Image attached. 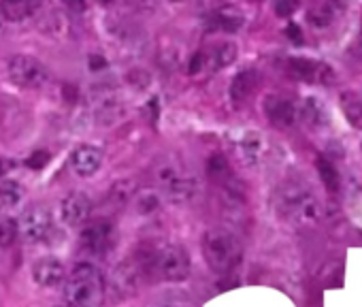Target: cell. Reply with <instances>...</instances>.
I'll return each mask as SVG.
<instances>
[{"instance_id": "1", "label": "cell", "mask_w": 362, "mask_h": 307, "mask_svg": "<svg viewBox=\"0 0 362 307\" xmlns=\"http://www.w3.org/2000/svg\"><path fill=\"white\" fill-rule=\"evenodd\" d=\"M64 301L66 307H103L107 284L98 267L90 262H79L64 279Z\"/></svg>"}, {"instance_id": "2", "label": "cell", "mask_w": 362, "mask_h": 307, "mask_svg": "<svg viewBox=\"0 0 362 307\" xmlns=\"http://www.w3.org/2000/svg\"><path fill=\"white\" fill-rule=\"evenodd\" d=\"M277 212L296 226L313 224L320 218V201L311 186L300 180H288L279 186L275 199Z\"/></svg>"}, {"instance_id": "3", "label": "cell", "mask_w": 362, "mask_h": 307, "mask_svg": "<svg viewBox=\"0 0 362 307\" xmlns=\"http://www.w3.org/2000/svg\"><path fill=\"white\" fill-rule=\"evenodd\" d=\"M203 256L214 273L228 275L241 265L243 248L233 231L224 226H216L203 235Z\"/></svg>"}, {"instance_id": "4", "label": "cell", "mask_w": 362, "mask_h": 307, "mask_svg": "<svg viewBox=\"0 0 362 307\" xmlns=\"http://www.w3.org/2000/svg\"><path fill=\"white\" fill-rule=\"evenodd\" d=\"M139 265L143 267L145 273H151L158 279H164L170 284L186 282L192 273V260L188 252L175 243L151 250L149 254L139 258Z\"/></svg>"}, {"instance_id": "5", "label": "cell", "mask_w": 362, "mask_h": 307, "mask_svg": "<svg viewBox=\"0 0 362 307\" xmlns=\"http://www.w3.org/2000/svg\"><path fill=\"white\" fill-rule=\"evenodd\" d=\"M158 180L164 195L175 203H188L199 195V180L177 163H166L158 169Z\"/></svg>"}, {"instance_id": "6", "label": "cell", "mask_w": 362, "mask_h": 307, "mask_svg": "<svg viewBox=\"0 0 362 307\" xmlns=\"http://www.w3.org/2000/svg\"><path fill=\"white\" fill-rule=\"evenodd\" d=\"M7 75L18 88H26V90L43 88L49 81L47 66L41 60H37L35 56H26V54H18V56L9 58Z\"/></svg>"}, {"instance_id": "7", "label": "cell", "mask_w": 362, "mask_h": 307, "mask_svg": "<svg viewBox=\"0 0 362 307\" xmlns=\"http://www.w3.org/2000/svg\"><path fill=\"white\" fill-rule=\"evenodd\" d=\"M79 243L88 254L103 256L115 245V228L109 220H94L81 228Z\"/></svg>"}, {"instance_id": "8", "label": "cell", "mask_w": 362, "mask_h": 307, "mask_svg": "<svg viewBox=\"0 0 362 307\" xmlns=\"http://www.w3.org/2000/svg\"><path fill=\"white\" fill-rule=\"evenodd\" d=\"M143 267L139 265V260H126L119 262L113 271L111 277V286H113V294L115 299H130L139 292L141 286V275H143Z\"/></svg>"}, {"instance_id": "9", "label": "cell", "mask_w": 362, "mask_h": 307, "mask_svg": "<svg viewBox=\"0 0 362 307\" xmlns=\"http://www.w3.org/2000/svg\"><path fill=\"white\" fill-rule=\"evenodd\" d=\"M264 115L267 120L277 126V128H290L296 124L300 109L296 107V103L284 94H269L264 98Z\"/></svg>"}, {"instance_id": "10", "label": "cell", "mask_w": 362, "mask_h": 307, "mask_svg": "<svg viewBox=\"0 0 362 307\" xmlns=\"http://www.w3.org/2000/svg\"><path fill=\"white\" fill-rule=\"evenodd\" d=\"M52 226L54 222H52L49 212L43 207H33L20 218V237H24L30 243H37V241L47 239V235L52 233Z\"/></svg>"}, {"instance_id": "11", "label": "cell", "mask_w": 362, "mask_h": 307, "mask_svg": "<svg viewBox=\"0 0 362 307\" xmlns=\"http://www.w3.org/2000/svg\"><path fill=\"white\" fill-rule=\"evenodd\" d=\"M92 216V201L83 192H71L60 203V218L69 226H86Z\"/></svg>"}, {"instance_id": "12", "label": "cell", "mask_w": 362, "mask_h": 307, "mask_svg": "<svg viewBox=\"0 0 362 307\" xmlns=\"http://www.w3.org/2000/svg\"><path fill=\"white\" fill-rule=\"evenodd\" d=\"M205 24H207L209 30L233 35V33H239L245 26V13L235 5H222V7H216L211 13H207Z\"/></svg>"}, {"instance_id": "13", "label": "cell", "mask_w": 362, "mask_h": 307, "mask_svg": "<svg viewBox=\"0 0 362 307\" xmlns=\"http://www.w3.org/2000/svg\"><path fill=\"white\" fill-rule=\"evenodd\" d=\"M103 165V149L96 145H79L71 154V167L79 178H92Z\"/></svg>"}, {"instance_id": "14", "label": "cell", "mask_w": 362, "mask_h": 307, "mask_svg": "<svg viewBox=\"0 0 362 307\" xmlns=\"http://www.w3.org/2000/svg\"><path fill=\"white\" fill-rule=\"evenodd\" d=\"M66 269L62 265V260L54 258V256H45V258H39L35 265H33V277L39 286L43 288H54V286H60L64 279H66Z\"/></svg>"}, {"instance_id": "15", "label": "cell", "mask_w": 362, "mask_h": 307, "mask_svg": "<svg viewBox=\"0 0 362 307\" xmlns=\"http://www.w3.org/2000/svg\"><path fill=\"white\" fill-rule=\"evenodd\" d=\"M288 73L300 81H326V73H330V66H324L309 58H290Z\"/></svg>"}, {"instance_id": "16", "label": "cell", "mask_w": 362, "mask_h": 307, "mask_svg": "<svg viewBox=\"0 0 362 307\" xmlns=\"http://www.w3.org/2000/svg\"><path fill=\"white\" fill-rule=\"evenodd\" d=\"M239 154H241V158L247 163V165H258L264 156H267V139L262 132H245L239 143Z\"/></svg>"}, {"instance_id": "17", "label": "cell", "mask_w": 362, "mask_h": 307, "mask_svg": "<svg viewBox=\"0 0 362 307\" xmlns=\"http://www.w3.org/2000/svg\"><path fill=\"white\" fill-rule=\"evenodd\" d=\"M205 58H207V69L211 71L226 69L237 60V45L233 41H218L205 52Z\"/></svg>"}, {"instance_id": "18", "label": "cell", "mask_w": 362, "mask_h": 307, "mask_svg": "<svg viewBox=\"0 0 362 307\" xmlns=\"http://www.w3.org/2000/svg\"><path fill=\"white\" fill-rule=\"evenodd\" d=\"M256 86H258V73L254 69H243L241 73H237L230 83L233 103H237V105L245 103L252 96V92L256 90Z\"/></svg>"}, {"instance_id": "19", "label": "cell", "mask_w": 362, "mask_h": 307, "mask_svg": "<svg viewBox=\"0 0 362 307\" xmlns=\"http://www.w3.org/2000/svg\"><path fill=\"white\" fill-rule=\"evenodd\" d=\"M341 109H343L349 126L362 130V94L356 90H345L341 94Z\"/></svg>"}, {"instance_id": "20", "label": "cell", "mask_w": 362, "mask_h": 307, "mask_svg": "<svg viewBox=\"0 0 362 307\" xmlns=\"http://www.w3.org/2000/svg\"><path fill=\"white\" fill-rule=\"evenodd\" d=\"M300 115L305 117L307 124L311 126H326L328 124V109L324 107V103L315 96H309L305 98L303 107H300Z\"/></svg>"}, {"instance_id": "21", "label": "cell", "mask_w": 362, "mask_h": 307, "mask_svg": "<svg viewBox=\"0 0 362 307\" xmlns=\"http://www.w3.org/2000/svg\"><path fill=\"white\" fill-rule=\"evenodd\" d=\"M337 18V11H334V5L332 3H317L313 5L309 11H307V22L309 26L317 28V30H324L328 28Z\"/></svg>"}, {"instance_id": "22", "label": "cell", "mask_w": 362, "mask_h": 307, "mask_svg": "<svg viewBox=\"0 0 362 307\" xmlns=\"http://www.w3.org/2000/svg\"><path fill=\"white\" fill-rule=\"evenodd\" d=\"M207 173H209V178H211L218 186H222V184L235 180L233 169H230V165H228V161H226L224 154H214V156L207 161Z\"/></svg>"}, {"instance_id": "23", "label": "cell", "mask_w": 362, "mask_h": 307, "mask_svg": "<svg viewBox=\"0 0 362 307\" xmlns=\"http://www.w3.org/2000/svg\"><path fill=\"white\" fill-rule=\"evenodd\" d=\"M39 9L37 3H0V13L9 22H22Z\"/></svg>"}, {"instance_id": "24", "label": "cell", "mask_w": 362, "mask_h": 307, "mask_svg": "<svg viewBox=\"0 0 362 307\" xmlns=\"http://www.w3.org/2000/svg\"><path fill=\"white\" fill-rule=\"evenodd\" d=\"M315 167H317V173H320V180L322 184L330 190V192H337L341 188V178H339V171L332 167V163L324 156H320L315 161Z\"/></svg>"}, {"instance_id": "25", "label": "cell", "mask_w": 362, "mask_h": 307, "mask_svg": "<svg viewBox=\"0 0 362 307\" xmlns=\"http://www.w3.org/2000/svg\"><path fill=\"white\" fill-rule=\"evenodd\" d=\"M22 199H24V190H22V186L18 182H13V180L0 182V203L7 205V207H13Z\"/></svg>"}, {"instance_id": "26", "label": "cell", "mask_w": 362, "mask_h": 307, "mask_svg": "<svg viewBox=\"0 0 362 307\" xmlns=\"http://www.w3.org/2000/svg\"><path fill=\"white\" fill-rule=\"evenodd\" d=\"M20 237V222L7 216H0V245L9 248Z\"/></svg>"}, {"instance_id": "27", "label": "cell", "mask_w": 362, "mask_h": 307, "mask_svg": "<svg viewBox=\"0 0 362 307\" xmlns=\"http://www.w3.org/2000/svg\"><path fill=\"white\" fill-rule=\"evenodd\" d=\"M158 207H160V197L156 192L147 190V192H141L139 195V199H136V212L139 214L147 216V214H153Z\"/></svg>"}, {"instance_id": "28", "label": "cell", "mask_w": 362, "mask_h": 307, "mask_svg": "<svg viewBox=\"0 0 362 307\" xmlns=\"http://www.w3.org/2000/svg\"><path fill=\"white\" fill-rule=\"evenodd\" d=\"M205 69H207L205 52H197V54L190 58V62H188V73H190V75H199V73L205 71Z\"/></svg>"}, {"instance_id": "29", "label": "cell", "mask_w": 362, "mask_h": 307, "mask_svg": "<svg viewBox=\"0 0 362 307\" xmlns=\"http://www.w3.org/2000/svg\"><path fill=\"white\" fill-rule=\"evenodd\" d=\"M47 161H49V154H47V151H35L33 156L28 158L26 165H28L30 169H43V167L47 165Z\"/></svg>"}, {"instance_id": "30", "label": "cell", "mask_w": 362, "mask_h": 307, "mask_svg": "<svg viewBox=\"0 0 362 307\" xmlns=\"http://www.w3.org/2000/svg\"><path fill=\"white\" fill-rule=\"evenodd\" d=\"M298 9V5L296 3H277L275 5V11L281 16V18H292V13Z\"/></svg>"}, {"instance_id": "31", "label": "cell", "mask_w": 362, "mask_h": 307, "mask_svg": "<svg viewBox=\"0 0 362 307\" xmlns=\"http://www.w3.org/2000/svg\"><path fill=\"white\" fill-rule=\"evenodd\" d=\"M286 33H288V39L294 41V43H298V45L305 41V39H303V33H300V28H298V24H294V22L286 28Z\"/></svg>"}, {"instance_id": "32", "label": "cell", "mask_w": 362, "mask_h": 307, "mask_svg": "<svg viewBox=\"0 0 362 307\" xmlns=\"http://www.w3.org/2000/svg\"><path fill=\"white\" fill-rule=\"evenodd\" d=\"M90 66H92V71H100V69L107 66V60L100 58V56H90Z\"/></svg>"}, {"instance_id": "33", "label": "cell", "mask_w": 362, "mask_h": 307, "mask_svg": "<svg viewBox=\"0 0 362 307\" xmlns=\"http://www.w3.org/2000/svg\"><path fill=\"white\" fill-rule=\"evenodd\" d=\"M16 167V163H11V161H5V158H0V178H3L7 171H11Z\"/></svg>"}, {"instance_id": "34", "label": "cell", "mask_w": 362, "mask_h": 307, "mask_svg": "<svg viewBox=\"0 0 362 307\" xmlns=\"http://www.w3.org/2000/svg\"><path fill=\"white\" fill-rule=\"evenodd\" d=\"M360 149H362V147H360Z\"/></svg>"}]
</instances>
